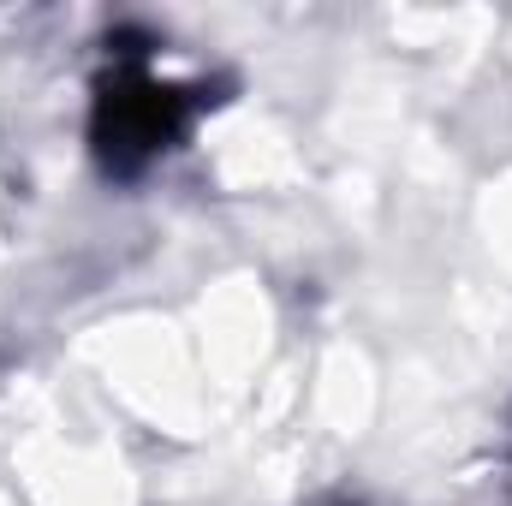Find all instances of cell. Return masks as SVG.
<instances>
[{
    "instance_id": "1",
    "label": "cell",
    "mask_w": 512,
    "mask_h": 506,
    "mask_svg": "<svg viewBox=\"0 0 512 506\" xmlns=\"http://www.w3.org/2000/svg\"><path fill=\"white\" fill-rule=\"evenodd\" d=\"M179 131H185V90H167V84H155L143 72L120 78L96 108V149H102V161L114 173H137Z\"/></svg>"
}]
</instances>
